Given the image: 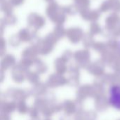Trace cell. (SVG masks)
Masks as SVG:
<instances>
[{
	"mask_svg": "<svg viewBox=\"0 0 120 120\" xmlns=\"http://www.w3.org/2000/svg\"><path fill=\"white\" fill-rule=\"evenodd\" d=\"M110 100L115 108L120 109V87L115 86L112 88L110 94Z\"/></svg>",
	"mask_w": 120,
	"mask_h": 120,
	"instance_id": "1",
	"label": "cell"
}]
</instances>
